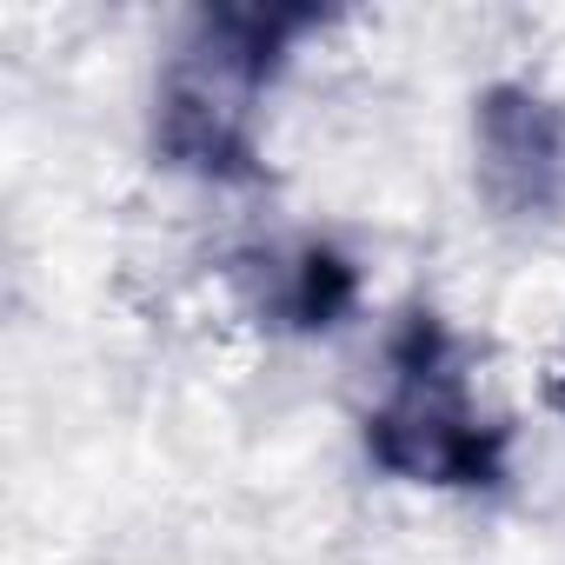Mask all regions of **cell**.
<instances>
[{
  "instance_id": "7a4b0ae2",
  "label": "cell",
  "mask_w": 565,
  "mask_h": 565,
  "mask_svg": "<svg viewBox=\"0 0 565 565\" xmlns=\"http://www.w3.org/2000/svg\"><path fill=\"white\" fill-rule=\"evenodd\" d=\"M512 426L472 406L466 353L433 307H406L386 340V399L366 413V459L439 492H499Z\"/></svg>"
},
{
  "instance_id": "277c9868",
  "label": "cell",
  "mask_w": 565,
  "mask_h": 565,
  "mask_svg": "<svg viewBox=\"0 0 565 565\" xmlns=\"http://www.w3.org/2000/svg\"><path fill=\"white\" fill-rule=\"evenodd\" d=\"M233 294L273 333H327L360 307V266L333 239H287V246H239L226 259Z\"/></svg>"
},
{
  "instance_id": "6da1fadb",
  "label": "cell",
  "mask_w": 565,
  "mask_h": 565,
  "mask_svg": "<svg viewBox=\"0 0 565 565\" xmlns=\"http://www.w3.org/2000/svg\"><path fill=\"white\" fill-rule=\"evenodd\" d=\"M333 8L313 0H213L193 8L173 34L153 94V153L173 173L246 186L259 180V100L294 61L307 34H320Z\"/></svg>"
},
{
  "instance_id": "5b68a950",
  "label": "cell",
  "mask_w": 565,
  "mask_h": 565,
  "mask_svg": "<svg viewBox=\"0 0 565 565\" xmlns=\"http://www.w3.org/2000/svg\"><path fill=\"white\" fill-rule=\"evenodd\" d=\"M545 399H552V413H565V353H558V366L545 373Z\"/></svg>"
},
{
  "instance_id": "3957f363",
  "label": "cell",
  "mask_w": 565,
  "mask_h": 565,
  "mask_svg": "<svg viewBox=\"0 0 565 565\" xmlns=\"http://www.w3.org/2000/svg\"><path fill=\"white\" fill-rule=\"evenodd\" d=\"M479 193L505 220H558L565 213V107L525 81H499L472 100Z\"/></svg>"
}]
</instances>
